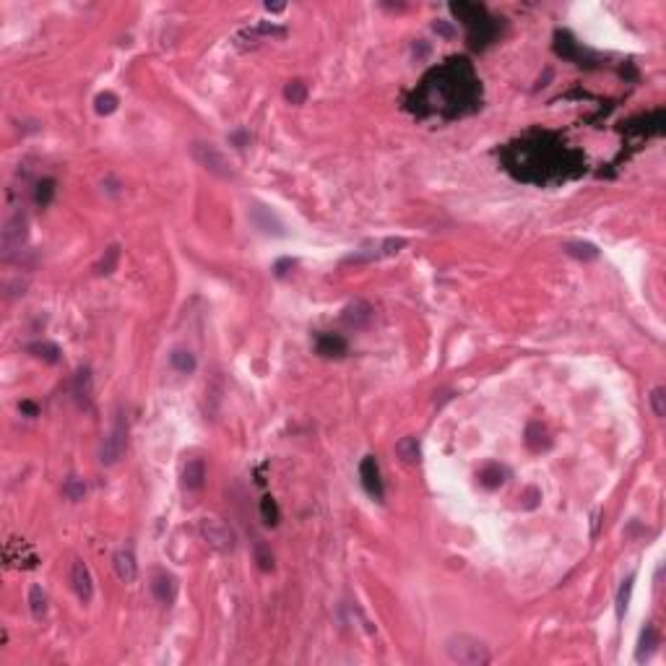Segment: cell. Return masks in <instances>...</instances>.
I'll return each instance as SVG.
<instances>
[{"mask_svg":"<svg viewBox=\"0 0 666 666\" xmlns=\"http://www.w3.org/2000/svg\"><path fill=\"white\" fill-rule=\"evenodd\" d=\"M555 53H557L559 57H565V60H573L575 65H583V60H586V53L580 50V44L573 39L570 32L555 34Z\"/></svg>","mask_w":666,"mask_h":666,"instance_id":"obj_16","label":"cell"},{"mask_svg":"<svg viewBox=\"0 0 666 666\" xmlns=\"http://www.w3.org/2000/svg\"><path fill=\"white\" fill-rule=\"evenodd\" d=\"M507 172L523 183H557L583 170V156L549 133H534L503 151Z\"/></svg>","mask_w":666,"mask_h":666,"instance_id":"obj_2","label":"cell"},{"mask_svg":"<svg viewBox=\"0 0 666 666\" xmlns=\"http://www.w3.org/2000/svg\"><path fill=\"white\" fill-rule=\"evenodd\" d=\"M170 365H172L180 375H190V372H195V367H198V359H195V354L190 349L177 346V349H172V354H170Z\"/></svg>","mask_w":666,"mask_h":666,"instance_id":"obj_20","label":"cell"},{"mask_svg":"<svg viewBox=\"0 0 666 666\" xmlns=\"http://www.w3.org/2000/svg\"><path fill=\"white\" fill-rule=\"evenodd\" d=\"M26 237H29V222L21 208H16L6 216L3 229H0V255L3 260H11L16 253H21V247L26 245Z\"/></svg>","mask_w":666,"mask_h":666,"instance_id":"obj_5","label":"cell"},{"mask_svg":"<svg viewBox=\"0 0 666 666\" xmlns=\"http://www.w3.org/2000/svg\"><path fill=\"white\" fill-rule=\"evenodd\" d=\"M565 253L570 258L583 260V263L599 258V247L591 245V242H565Z\"/></svg>","mask_w":666,"mask_h":666,"instance_id":"obj_22","label":"cell"},{"mask_svg":"<svg viewBox=\"0 0 666 666\" xmlns=\"http://www.w3.org/2000/svg\"><path fill=\"white\" fill-rule=\"evenodd\" d=\"M479 482H482L484 487H489V489H492V487H500V484L505 482V479H503V469H500V466H487V469L479 471Z\"/></svg>","mask_w":666,"mask_h":666,"instance_id":"obj_33","label":"cell"},{"mask_svg":"<svg viewBox=\"0 0 666 666\" xmlns=\"http://www.w3.org/2000/svg\"><path fill=\"white\" fill-rule=\"evenodd\" d=\"M658 643H661L658 630H656L654 624H645V630L640 633V640H638V654H635V658H638V661L651 658V656H654V651L658 648Z\"/></svg>","mask_w":666,"mask_h":666,"instance_id":"obj_18","label":"cell"},{"mask_svg":"<svg viewBox=\"0 0 666 666\" xmlns=\"http://www.w3.org/2000/svg\"><path fill=\"white\" fill-rule=\"evenodd\" d=\"M206 484V463L201 458H190L183 466V489L188 492H201Z\"/></svg>","mask_w":666,"mask_h":666,"instance_id":"obj_17","label":"cell"},{"mask_svg":"<svg viewBox=\"0 0 666 666\" xmlns=\"http://www.w3.org/2000/svg\"><path fill=\"white\" fill-rule=\"evenodd\" d=\"M125 442H128V422H125V414L118 411L115 414V422L109 427L107 438L102 442V451H99V461L105 466H112V463L120 461V456L125 453Z\"/></svg>","mask_w":666,"mask_h":666,"instance_id":"obj_7","label":"cell"},{"mask_svg":"<svg viewBox=\"0 0 666 666\" xmlns=\"http://www.w3.org/2000/svg\"><path fill=\"white\" fill-rule=\"evenodd\" d=\"M401 247H406V240H404V237H388V240H383V242L377 245L375 258H386V255H396V253H401Z\"/></svg>","mask_w":666,"mask_h":666,"instance_id":"obj_30","label":"cell"},{"mask_svg":"<svg viewBox=\"0 0 666 666\" xmlns=\"http://www.w3.org/2000/svg\"><path fill=\"white\" fill-rule=\"evenodd\" d=\"M260 518H263L266 526H276V523H279V518H281L279 505H276V500H273L271 494H266V497L260 500Z\"/></svg>","mask_w":666,"mask_h":666,"instance_id":"obj_27","label":"cell"},{"mask_svg":"<svg viewBox=\"0 0 666 666\" xmlns=\"http://www.w3.org/2000/svg\"><path fill=\"white\" fill-rule=\"evenodd\" d=\"M112 565H115V573H118V578L123 580V583H133V580L138 578V562H136L133 549L125 547L120 549V552H115Z\"/></svg>","mask_w":666,"mask_h":666,"instance_id":"obj_15","label":"cell"},{"mask_svg":"<svg viewBox=\"0 0 666 666\" xmlns=\"http://www.w3.org/2000/svg\"><path fill=\"white\" fill-rule=\"evenodd\" d=\"M651 408L656 417H666V390L661 386L651 390Z\"/></svg>","mask_w":666,"mask_h":666,"instance_id":"obj_34","label":"cell"},{"mask_svg":"<svg viewBox=\"0 0 666 666\" xmlns=\"http://www.w3.org/2000/svg\"><path fill=\"white\" fill-rule=\"evenodd\" d=\"M118 263H120V245H109L107 250L102 253V258L97 260L94 271H97L99 276H109V273H115Z\"/></svg>","mask_w":666,"mask_h":666,"instance_id":"obj_23","label":"cell"},{"mask_svg":"<svg viewBox=\"0 0 666 666\" xmlns=\"http://www.w3.org/2000/svg\"><path fill=\"white\" fill-rule=\"evenodd\" d=\"M198 528H201V537H204L206 544L216 549V552H222V555H226V552H232L237 547L235 531L226 526L224 521H219V518H204Z\"/></svg>","mask_w":666,"mask_h":666,"instance_id":"obj_8","label":"cell"},{"mask_svg":"<svg viewBox=\"0 0 666 666\" xmlns=\"http://www.w3.org/2000/svg\"><path fill=\"white\" fill-rule=\"evenodd\" d=\"M253 555H255V562H258L260 570H273V555H271V547L266 541H255L253 547Z\"/></svg>","mask_w":666,"mask_h":666,"instance_id":"obj_31","label":"cell"},{"mask_svg":"<svg viewBox=\"0 0 666 666\" xmlns=\"http://www.w3.org/2000/svg\"><path fill=\"white\" fill-rule=\"evenodd\" d=\"M55 185L57 183H55L53 177H44V180L37 183V188H34V204H37V208H47V206L53 204Z\"/></svg>","mask_w":666,"mask_h":666,"instance_id":"obj_24","label":"cell"},{"mask_svg":"<svg viewBox=\"0 0 666 666\" xmlns=\"http://www.w3.org/2000/svg\"><path fill=\"white\" fill-rule=\"evenodd\" d=\"M247 219H250V222H253V226H255V229H260L263 235H271V237H284V235H287L284 222H281L279 216L271 211L269 206L253 204L250 208H247Z\"/></svg>","mask_w":666,"mask_h":666,"instance_id":"obj_10","label":"cell"},{"mask_svg":"<svg viewBox=\"0 0 666 666\" xmlns=\"http://www.w3.org/2000/svg\"><path fill=\"white\" fill-rule=\"evenodd\" d=\"M630 593H633V575L624 580L620 593H617V617H622L624 609H627V602H630Z\"/></svg>","mask_w":666,"mask_h":666,"instance_id":"obj_35","label":"cell"},{"mask_svg":"<svg viewBox=\"0 0 666 666\" xmlns=\"http://www.w3.org/2000/svg\"><path fill=\"white\" fill-rule=\"evenodd\" d=\"M120 99L112 94V91H105V94H99L97 99H94V109H97L99 115H112L115 109H118Z\"/></svg>","mask_w":666,"mask_h":666,"instance_id":"obj_32","label":"cell"},{"mask_svg":"<svg viewBox=\"0 0 666 666\" xmlns=\"http://www.w3.org/2000/svg\"><path fill=\"white\" fill-rule=\"evenodd\" d=\"M372 321V307L367 305L365 300H357L352 305H346L344 312H341V323L346 328H365L367 323Z\"/></svg>","mask_w":666,"mask_h":666,"instance_id":"obj_14","label":"cell"},{"mask_svg":"<svg viewBox=\"0 0 666 666\" xmlns=\"http://www.w3.org/2000/svg\"><path fill=\"white\" fill-rule=\"evenodd\" d=\"M151 593H154V599L159 604H170L174 602V596H177V580H174L172 573H167V570H156L154 575H151Z\"/></svg>","mask_w":666,"mask_h":666,"instance_id":"obj_12","label":"cell"},{"mask_svg":"<svg viewBox=\"0 0 666 666\" xmlns=\"http://www.w3.org/2000/svg\"><path fill=\"white\" fill-rule=\"evenodd\" d=\"M190 154H193V159L204 167L206 172L216 174V177H222V180H232V177H235V164L226 159L214 143H201V141H198V143L190 146Z\"/></svg>","mask_w":666,"mask_h":666,"instance_id":"obj_6","label":"cell"},{"mask_svg":"<svg viewBox=\"0 0 666 666\" xmlns=\"http://www.w3.org/2000/svg\"><path fill=\"white\" fill-rule=\"evenodd\" d=\"M63 494L68 497V500H73V503L84 500V494H87V484H84V479H81V476H68V479L63 482Z\"/></svg>","mask_w":666,"mask_h":666,"instance_id":"obj_28","label":"cell"},{"mask_svg":"<svg viewBox=\"0 0 666 666\" xmlns=\"http://www.w3.org/2000/svg\"><path fill=\"white\" fill-rule=\"evenodd\" d=\"M71 583H73L75 596L84 604H89L94 599V578H91V570L87 568V562L75 559L73 568H71Z\"/></svg>","mask_w":666,"mask_h":666,"instance_id":"obj_11","label":"cell"},{"mask_svg":"<svg viewBox=\"0 0 666 666\" xmlns=\"http://www.w3.org/2000/svg\"><path fill=\"white\" fill-rule=\"evenodd\" d=\"M284 99H287L289 105H305V99H307V84H305V81H289L287 89H284Z\"/></svg>","mask_w":666,"mask_h":666,"instance_id":"obj_29","label":"cell"},{"mask_svg":"<svg viewBox=\"0 0 666 666\" xmlns=\"http://www.w3.org/2000/svg\"><path fill=\"white\" fill-rule=\"evenodd\" d=\"M294 266H297V260H294V258H281V260H276V263H273V273H276L279 279H284V276H287V273H289Z\"/></svg>","mask_w":666,"mask_h":666,"instance_id":"obj_36","label":"cell"},{"mask_svg":"<svg viewBox=\"0 0 666 666\" xmlns=\"http://www.w3.org/2000/svg\"><path fill=\"white\" fill-rule=\"evenodd\" d=\"M73 396L78 404H89V398H91V372H89V367H81V370L75 372Z\"/></svg>","mask_w":666,"mask_h":666,"instance_id":"obj_21","label":"cell"},{"mask_svg":"<svg viewBox=\"0 0 666 666\" xmlns=\"http://www.w3.org/2000/svg\"><path fill=\"white\" fill-rule=\"evenodd\" d=\"M482 102V87L466 57H453L440 68H432L422 78L420 89L408 99V109L422 118L453 120L474 112Z\"/></svg>","mask_w":666,"mask_h":666,"instance_id":"obj_1","label":"cell"},{"mask_svg":"<svg viewBox=\"0 0 666 666\" xmlns=\"http://www.w3.org/2000/svg\"><path fill=\"white\" fill-rule=\"evenodd\" d=\"M451 13L466 26L471 47L482 50L497 37V19L489 16V11L479 3H451Z\"/></svg>","mask_w":666,"mask_h":666,"instance_id":"obj_3","label":"cell"},{"mask_svg":"<svg viewBox=\"0 0 666 666\" xmlns=\"http://www.w3.org/2000/svg\"><path fill=\"white\" fill-rule=\"evenodd\" d=\"M26 349H29V354H34L37 359H44V362H50V365L60 359V349L55 344H50V341H37V344H29Z\"/></svg>","mask_w":666,"mask_h":666,"instance_id":"obj_26","label":"cell"},{"mask_svg":"<svg viewBox=\"0 0 666 666\" xmlns=\"http://www.w3.org/2000/svg\"><path fill=\"white\" fill-rule=\"evenodd\" d=\"M359 479H362L365 492L370 494L372 500H377V503L386 500V484H383L380 466H377L375 456H365V458H362V463H359Z\"/></svg>","mask_w":666,"mask_h":666,"instance_id":"obj_9","label":"cell"},{"mask_svg":"<svg viewBox=\"0 0 666 666\" xmlns=\"http://www.w3.org/2000/svg\"><path fill=\"white\" fill-rule=\"evenodd\" d=\"M315 349H318V354H321V357L339 359V357L346 354L349 344H346L344 336H339V333H318V339H315Z\"/></svg>","mask_w":666,"mask_h":666,"instance_id":"obj_13","label":"cell"},{"mask_svg":"<svg viewBox=\"0 0 666 666\" xmlns=\"http://www.w3.org/2000/svg\"><path fill=\"white\" fill-rule=\"evenodd\" d=\"M26 414V417H37L39 414V406L37 404H32V401H21V406H19Z\"/></svg>","mask_w":666,"mask_h":666,"instance_id":"obj_37","label":"cell"},{"mask_svg":"<svg viewBox=\"0 0 666 666\" xmlns=\"http://www.w3.org/2000/svg\"><path fill=\"white\" fill-rule=\"evenodd\" d=\"M445 654L453 664L463 666H484L489 664V648L471 635H453L451 640L445 643Z\"/></svg>","mask_w":666,"mask_h":666,"instance_id":"obj_4","label":"cell"},{"mask_svg":"<svg viewBox=\"0 0 666 666\" xmlns=\"http://www.w3.org/2000/svg\"><path fill=\"white\" fill-rule=\"evenodd\" d=\"M396 456L401 458L404 463H408V466H414V463L422 461V448H420V440L417 438H411V435H406V438H401V440L396 442Z\"/></svg>","mask_w":666,"mask_h":666,"instance_id":"obj_19","label":"cell"},{"mask_svg":"<svg viewBox=\"0 0 666 666\" xmlns=\"http://www.w3.org/2000/svg\"><path fill=\"white\" fill-rule=\"evenodd\" d=\"M29 609H32L34 620H44V614H47V593L42 591V586H32L29 588Z\"/></svg>","mask_w":666,"mask_h":666,"instance_id":"obj_25","label":"cell"}]
</instances>
